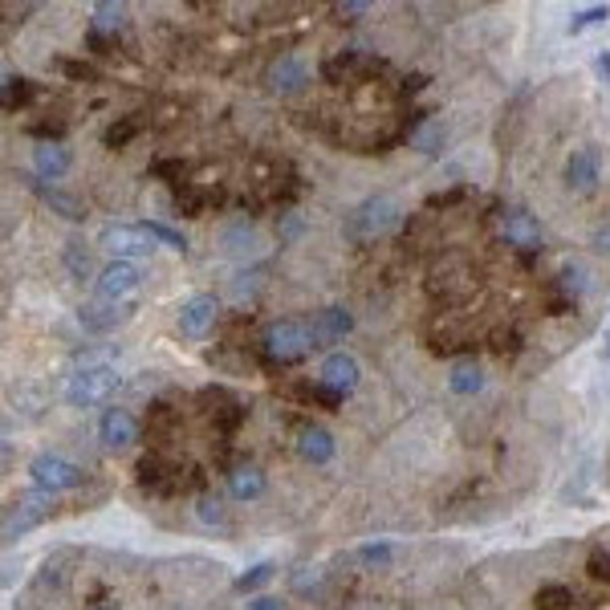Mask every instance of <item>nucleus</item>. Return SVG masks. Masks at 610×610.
Masks as SVG:
<instances>
[{"label":"nucleus","mask_w":610,"mask_h":610,"mask_svg":"<svg viewBox=\"0 0 610 610\" xmlns=\"http://www.w3.org/2000/svg\"><path fill=\"white\" fill-rule=\"evenodd\" d=\"M399 204L391 200V196H371V200H362L350 216H346V224H342V232H346V240H354V244H371V240H379V236H387L395 224H399Z\"/></svg>","instance_id":"nucleus-1"},{"label":"nucleus","mask_w":610,"mask_h":610,"mask_svg":"<svg viewBox=\"0 0 610 610\" xmlns=\"http://www.w3.org/2000/svg\"><path fill=\"white\" fill-rule=\"evenodd\" d=\"M118 387V375H114V366L106 362H82L74 375H66V387H61V395H66L70 407H98L114 395Z\"/></svg>","instance_id":"nucleus-2"},{"label":"nucleus","mask_w":610,"mask_h":610,"mask_svg":"<svg viewBox=\"0 0 610 610\" xmlns=\"http://www.w3.org/2000/svg\"><path fill=\"white\" fill-rule=\"evenodd\" d=\"M310 350H314L310 330H305L301 322H289V318L273 322V326L261 334V358H265L269 366H293V362H301Z\"/></svg>","instance_id":"nucleus-3"},{"label":"nucleus","mask_w":610,"mask_h":610,"mask_svg":"<svg viewBox=\"0 0 610 610\" xmlns=\"http://www.w3.org/2000/svg\"><path fill=\"white\" fill-rule=\"evenodd\" d=\"M45 521H49V493L29 488V493L13 497L9 509H5V541H17V537H25L29 529H37Z\"/></svg>","instance_id":"nucleus-4"},{"label":"nucleus","mask_w":610,"mask_h":610,"mask_svg":"<svg viewBox=\"0 0 610 610\" xmlns=\"http://www.w3.org/2000/svg\"><path fill=\"white\" fill-rule=\"evenodd\" d=\"M98 244L106 253H114L118 261H139V257H151L155 253V236L139 224H106Z\"/></svg>","instance_id":"nucleus-5"},{"label":"nucleus","mask_w":610,"mask_h":610,"mask_svg":"<svg viewBox=\"0 0 610 610\" xmlns=\"http://www.w3.org/2000/svg\"><path fill=\"white\" fill-rule=\"evenodd\" d=\"M29 476H33V484L41 488V493H49V497L53 493H70V488L82 484V468L74 460H66V456H53V452L37 456L29 464Z\"/></svg>","instance_id":"nucleus-6"},{"label":"nucleus","mask_w":610,"mask_h":610,"mask_svg":"<svg viewBox=\"0 0 610 610\" xmlns=\"http://www.w3.org/2000/svg\"><path fill=\"white\" fill-rule=\"evenodd\" d=\"M135 318V305L131 301H106V297H94L78 310V326L90 330V334H114L118 326H127Z\"/></svg>","instance_id":"nucleus-7"},{"label":"nucleus","mask_w":610,"mask_h":610,"mask_svg":"<svg viewBox=\"0 0 610 610\" xmlns=\"http://www.w3.org/2000/svg\"><path fill=\"white\" fill-rule=\"evenodd\" d=\"M98 436L110 452H127L135 440H139V423L127 407H106L102 411V423H98Z\"/></svg>","instance_id":"nucleus-8"},{"label":"nucleus","mask_w":610,"mask_h":610,"mask_svg":"<svg viewBox=\"0 0 610 610\" xmlns=\"http://www.w3.org/2000/svg\"><path fill=\"white\" fill-rule=\"evenodd\" d=\"M216 318H220V305H216L212 293H196L179 305V330L188 338H204L216 326Z\"/></svg>","instance_id":"nucleus-9"},{"label":"nucleus","mask_w":610,"mask_h":610,"mask_svg":"<svg viewBox=\"0 0 610 610\" xmlns=\"http://www.w3.org/2000/svg\"><path fill=\"white\" fill-rule=\"evenodd\" d=\"M310 342H314V350L318 346H330V342H342L350 330H354V314L350 310H342V305H326V310H318L314 318H310Z\"/></svg>","instance_id":"nucleus-10"},{"label":"nucleus","mask_w":610,"mask_h":610,"mask_svg":"<svg viewBox=\"0 0 610 610\" xmlns=\"http://www.w3.org/2000/svg\"><path fill=\"white\" fill-rule=\"evenodd\" d=\"M200 403H208L204 411H208L212 427H220L224 436H232L236 427L244 423V403H240L236 395H228L224 387H208V391H200Z\"/></svg>","instance_id":"nucleus-11"},{"label":"nucleus","mask_w":610,"mask_h":610,"mask_svg":"<svg viewBox=\"0 0 610 610\" xmlns=\"http://www.w3.org/2000/svg\"><path fill=\"white\" fill-rule=\"evenodd\" d=\"M139 285H143V269H139L135 261H110V265L102 269V277H98V297L122 301L127 293H135Z\"/></svg>","instance_id":"nucleus-12"},{"label":"nucleus","mask_w":610,"mask_h":610,"mask_svg":"<svg viewBox=\"0 0 610 610\" xmlns=\"http://www.w3.org/2000/svg\"><path fill=\"white\" fill-rule=\"evenodd\" d=\"M501 236H505V244H513V249H521V253H537L541 249V224L521 208H509L501 216Z\"/></svg>","instance_id":"nucleus-13"},{"label":"nucleus","mask_w":610,"mask_h":610,"mask_svg":"<svg viewBox=\"0 0 610 610\" xmlns=\"http://www.w3.org/2000/svg\"><path fill=\"white\" fill-rule=\"evenodd\" d=\"M598 175H602V163H598V151L594 147H574L570 159H566V183L574 192H594L598 188Z\"/></svg>","instance_id":"nucleus-14"},{"label":"nucleus","mask_w":610,"mask_h":610,"mask_svg":"<svg viewBox=\"0 0 610 610\" xmlns=\"http://www.w3.org/2000/svg\"><path fill=\"white\" fill-rule=\"evenodd\" d=\"M366 70H383V61H371V57H362L358 49H342V53H334V57H326L322 61V78L326 82H350V78H358V74H366Z\"/></svg>","instance_id":"nucleus-15"},{"label":"nucleus","mask_w":610,"mask_h":610,"mask_svg":"<svg viewBox=\"0 0 610 610\" xmlns=\"http://www.w3.org/2000/svg\"><path fill=\"white\" fill-rule=\"evenodd\" d=\"M358 379H362V371H358V358H354V354L334 350V354L322 358V383H326V387L350 395V391L358 387Z\"/></svg>","instance_id":"nucleus-16"},{"label":"nucleus","mask_w":610,"mask_h":610,"mask_svg":"<svg viewBox=\"0 0 610 610\" xmlns=\"http://www.w3.org/2000/svg\"><path fill=\"white\" fill-rule=\"evenodd\" d=\"M305 82H310V70H305V61L293 57V53L277 57L273 66H269V90L273 94H297Z\"/></svg>","instance_id":"nucleus-17"},{"label":"nucleus","mask_w":610,"mask_h":610,"mask_svg":"<svg viewBox=\"0 0 610 610\" xmlns=\"http://www.w3.org/2000/svg\"><path fill=\"white\" fill-rule=\"evenodd\" d=\"M17 179H25L29 188H33V192H37V196H41V200L53 208V212H61V216H66V220H86V204H82V200H74V196H66V192H57L53 183H45L41 175H29V171H21Z\"/></svg>","instance_id":"nucleus-18"},{"label":"nucleus","mask_w":610,"mask_h":610,"mask_svg":"<svg viewBox=\"0 0 610 610\" xmlns=\"http://www.w3.org/2000/svg\"><path fill=\"white\" fill-rule=\"evenodd\" d=\"M297 452H301V460H310V464H330L334 460V436L318 423H305L297 432Z\"/></svg>","instance_id":"nucleus-19"},{"label":"nucleus","mask_w":610,"mask_h":610,"mask_svg":"<svg viewBox=\"0 0 610 610\" xmlns=\"http://www.w3.org/2000/svg\"><path fill=\"white\" fill-rule=\"evenodd\" d=\"M74 167V155L61 147V143H37L33 147V175L41 179H61Z\"/></svg>","instance_id":"nucleus-20"},{"label":"nucleus","mask_w":610,"mask_h":610,"mask_svg":"<svg viewBox=\"0 0 610 610\" xmlns=\"http://www.w3.org/2000/svg\"><path fill=\"white\" fill-rule=\"evenodd\" d=\"M228 493H232L236 501H257V497L265 493V472H261L257 464H236V468L228 472Z\"/></svg>","instance_id":"nucleus-21"},{"label":"nucleus","mask_w":610,"mask_h":610,"mask_svg":"<svg viewBox=\"0 0 610 610\" xmlns=\"http://www.w3.org/2000/svg\"><path fill=\"white\" fill-rule=\"evenodd\" d=\"M220 240H224V253L228 257H253L257 253V228L253 224H228L224 232H220Z\"/></svg>","instance_id":"nucleus-22"},{"label":"nucleus","mask_w":610,"mask_h":610,"mask_svg":"<svg viewBox=\"0 0 610 610\" xmlns=\"http://www.w3.org/2000/svg\"><path fill=\"white\" fill-rule=\"evenodd\" d=\"M558 293H562V301L554 305V314H566V310H574V301L586 293V269H582V265H570V269H562V277H558Z\"/></svg>","instance_id":"nucleus-23"},{"label":"nucleus","mask_w":610,"mask_h":610,"mask_svg":"<svg viewBox=\"0 0 610 610\" xmlns=\"http://www.w3.org/2000/svg\"><path fill=\"white\" fill-rule=\"evenodd\" d=\"M90 13H94L90 29H94V33H106V37H114L122 25H127V5H110V0H98Z\"/></svg>","instance_id":"nucleus-24"},{"label":"nucleus","mask_w":610,"mask_h":610,"mask_svg":"<svg viewBox=\"0 0 610 610\" xmlns=\"http://www.w3.org/2000/svg\"><path fill=\"white\" fill-rule=\"evenodd\" d=\"M448 387H452V395H476L484 387V371L476 362H456L448 375Z\"/></svg>","instance_id":"nucleus-25"},{"label":"nucleus","mask_w":610,"mask_h":610,"mask_svg":"<svg viewBox=\"0 0 610 610\" xmlns=\"http://www.w3.org/2000/svg\"><path fill=\"white\" fill-rule=\"evenodd\" d=\"M171 432H175V411H171L167 403H151V407H147V440L167 444Z\"/></svg>","instance_id":"nucleus-26"},{"label":"nucleus","mask_w":610,"mask_h":610,"mask_svg":"<svg viewBox=\"0 0 610 610\" xmlns=\"http://www.w3.org/2000/svg\"><path fill=\"white\" fill-rule=\"evenodd\" d=\"M216 196H208L204 188H192V183H183V188H175V212L179 216H204L208 212V204H212Z\"/></svg>","instance_id":"nucleus-27"},{"label":"nucleus","mask_w":610,"mask_h":610,"mask_svg":"<svg viewBox=\"0 0 610 610\" xmlns=\"http://www.w3.org/2000/svg\"><path fill=\"white\" fill-rule=\"evenodd\" d=\"M139 131H143V118H139V114H122L118 122H110V127H106L102 143L118 151V147H127L131 139H139Z\"/></svg>","instance_id":"nucleus-28"},{"label":"nucleus","mask_w":610,"mask_h":610,"mask_svg":"<svg viewBox=\"0 0 610 610\" xmlns=\"http://www.w3.org/2000/svg\"><path fill=\"white\" fill-rule=\"evenodd\" d=\"M533 606H537V610H570V606H574V590H570V586H558V582L537 586Z\"/></svg>","instance_id":"nucleus-29"},{"label":"nucleus","mask_w":610,"mask_h":610,"mask_svg":"<svg viewBox=\"0 0 610 610\" xmlns=\"http://www.w3.org/2000/svg\"><path fill=\"white\" fill-rule=\"evenodd\" d=\"M261 289H265V265H257V269H240L236 281H232V301H253Z\"/></svg>","instance_id":"nucleus-30"},{"label":"nucleus","mask_w":610,"mask_h":610,"mask_svg":"<svg viewBox=\"0 0 610 610\" xmlns=\"http://www.w3.org/2000/svg\"><path fill=\"white\" fill-rule=\"evenodd\" d=\"M411 143H415V151H423V155H436L440 143H444V127H440L436 118H423V122H419V131L411 135Z\"/></svg>","instance_id":"nucleus-31"},{"label":"nucleus","mask_w":610,"mask_h":610,"mask_svg":"<svg viewBox=\"0 0 610 610\" xmlns=\"http://www.w3.org/2000/svg\"><path fill=\"white\" fill-rule=\"evenodd\" d=\"M29 102H33V86H29V78L9 74V78H5V110H21V106H29Z\"/></svg>","instance_id":"nucleus-32"},{"label":"nucleus","mask_w":610,"mask_h":610,"mask_svg":"<svg viewBox=\"0 0 610 610\" xmlns=\"http://www.w3.org/2000/svg\"><path fill=\"white\" fill-rule=\"evenodd\" d=\"M366 570H383V566H391V558H395V549L387 545V541H371V545H362L358 554H354Z\"/></svg>","instance_id":"nucleus-33"},{"label":"nucleus","mask_w":610,"mask_h":610,"mask_svg":"<svg viewBox=\"0 0 610 610\" xmlns=\"http://www.w3.org/2000/svg\"><path fill=\"white\" fill-rule=\"evenodd\" d=\"M53 66H57V74H66L70 82H98V70L90 66V61H82V57H57Z\"/></svg>","instance_id":"nucleus-34"},{"label":"nucleus","mask_w":610,"mask_h":610,"mask_svg":"<svg viewBox=\"0 0 610 610\" xmlns=\"http://www.w3.org/2000/svg\"><path fill=\"white\" fill-rule=\"evenodd\" d=\"M159 244H167V249H175V253H188V236H183V232H175L171 224H163V220H147L143 224Z\"/></svg>","instance_id":"nucleus-35"},{"label":"nucleus","mask_w":610,"mask_h":610,"mask_svg":"<svg viewBox=\"0 0 610 610\" xmlns=\"http://www.w3.org/2000/svg\"><path fill=\"white\" fill-rule=\"evenodd\" d=\"M472 196V183H456V188L448 192H436V196H427V212H444V208H456Z\"/></svg>","instance_id":"nucleus-36"},{"label":"nucleus","mask_w":610,"mask_h":610,"mask_svg":"<svg viewBox=\"0 0 610 610\" xmlns=\"http://www.w3.org/2000/svg\"><path fill=\"white\" fill-rule=\"evenodd\" d=\"M273 574H277V566L261 562V566H253V570H244V574L232 582V590H236V594H249V590H257V586H265Z\"/></svg>","instance_id":"nucleus-37"},{"label":"nucleus","mask_w":610,"mask_h":610,"mask_svg":"<svg viewBox=\"0 0 610 610\" xmlns=\"http://www.w3.org/2000/svg\"><path fill=\"white\" fill-rule=\"evenodd\" d=\"M151 175L163 179V183H179V188H183V175H188V163H183V159H155V163H151Z\"/></svg>","instance_id":"nucleus-38"},{"label":"nucleus","mask_w":610,"mask_h":610,"mask_svg":"<svg viewBox=\"0 0 610 610\" xmlns=\"http://www.w3.org/2000/svg\"><path fill=\"white\" fill-rule=\"evenodd\" d=\"M301 232H305V216L301 212H281L277 216V240L281 244H293Z\"/></svg>","instance_id":"nucleus-39"},{"label":"nucleus","mask_w":610,"mask_h":610,"mask_svg":"<svg viewBox=\"0 0 610 610\" xmlns=\"http://www.w3.org/2000/svg\"><path fill=\"white\" fill-rule=\"evenodd\" d=\"M610 17V5H590V9H578L574 13V21H570V33H582V29H590V25H602Z\"/></svg>","instance_id":"nucleus-40"},{"label":"nucleus","mask_w":610,"mask_h":610,"mask_svg":"<svg viewBox=\"0 0 610 610\" xmlns=\"http://www.w3.org/2000/svg\"><path fill=\"white\" fill-rule=\"evenodd\" d=\"M66 265H70L74 277H86L90 273V253L82 249V240H70L66 244Z\"/></svg>","instance_id":"nucleus-41"},{"label":"nucleus","mask_w":610,"mask_h":610,"mask_svg":"<svg viewBox=\"0 0 610 610\" xmlns=\"http://www.w3.org/2000/svg\"><path fill=\"white\" fill-rule=\"evenodd\" d=\"M586 574L594 582H606L610 586V549H594V554L586 558Z\"/></svg>","instance_id":"nucleus-42"},{"label":"nucleus","mask_w":610,"mask_h":610,"mask_svg":"<svg viewBox=\"0 0 610 610\" xmlns=\"http://www.w3.org/2000/svg\"><path fill=\"white\" fill-rule=\"evenodd\" d=\"M29 135L41 143H61L66 139V122H29Z\"/></svg>","instance_id":"nucleus-43"},{"label":"nucleus","mask_w":610,"mask_h":610,"mask_svg":"<svg viewBox=\"0 0 610 610\" xmlns=\"http://www.w3.org/2000/svg\"><path fill=\"white\" fill-rule=\"evenodd\" d=\"M196 517H200L204 525H220V521H224V509H220L216 497H200V501H196Z\"/></svg>","instance_id":"nucleus-44"},{"label":"nucleus","mask_w":610,"mask_h":610,"mask_svg":"<svg viewBox=\"0 0 610 610\" xmlns=\"http://www.w3.org/2000/svg\"><path fill=\"white\" fill-rule=\"evenodd\" d=\"M318 586H322V570H314V566H305V570L293 574V590H301V594L305 590H318Z\"/></svg>","instance_id":"nucleus-45"},{"label":"nucleus","mask_w":610,"mask_h":610,"mask_svg":"<svg viewBox=\"0 0 610 610\" xmlns=\"http://www.w3.org/2000/svg\"><path fill=\"white\" fill-rule=\"evenodd\" d=\"M334 13L342 21H358L362 13H371V5H362V0H346V5H334Z\"/></svg>","instance_id":"nucleus-46"},{"label":"nucleus","mask_w":610,"mask_h":610,"mask_svg":"<svg viewBox=\"0 0 610 610\" xmlns=\"http://www.w3.org/2000/svg\"><path fill=\"white\" fill-rule=\"evenodd\" d=\"M86 45H90L94 53H114V37H106V33H94V29H90Z\"/></svg>","instance_id":"nucleus-47"},{"label":"nucleus","mask_w":610,"mask_h":610,"mask_svg":"<svg viewBox=\"0 0 610 610\" xmlns=\"http://www.w3.org/2000/svg\"><path fill=\"white\" fill-rule=\"evenodd\" d=\"M244 610H289L281 598H269V594H261V598H253L249 606H244Z\"/></svg>","instance_id":"nucleus-48"},{"label":"nucleus","mask_w":610,"mask_h":610,"mask_svg":"<svg viewBox=\"0 0 610 610\" xmlns=\"http://www.w3.org/2000/svg\"><path fill=\"white\" fill-rule=\"evenodd\" d=\"M493 350H497V354H513V350H517V334H513V330H509V334H497V346H493Z\"/></svg>","instance_id":"nucleus-49"},{"label":"nucleus","mask_w":610,"mask_h":610,"mask_svg":"<svg viewBox=\"0 0 610 610\" xmlns=\"http://www.w3.org/2000/svg\"><path fill=\"white\" fill-rule=\"evenodd\" d=\"M594 249H602V253H610V224H602V228L594 232Z\"/></svg>","instance_id":"nucleus-50"},{"label":"nucleus","mask_w":610,"mask_h":610,"mask_svg":"<svg viewBox=\"0 0 610 610\" xmlns=\"http://www.w3.org/2000/svg\"><path fill=\"white\" fill-rule=\"evenodd\" d=\"M427 86V74H411L407 82H403V94H415V90H423Z\"/></svg>","instance_id":"nucleus-51"},{"label":"nucleus","mask_w":610,"mask_h":610,"mask_svg":"<svg viewBox=\"0 0 610 610\" xmlns=\"http://www.w3.org/2000/svg\"><path fill=\"white\" fill-rule=\"evenodd\" d=\"M594 66H598V74L610 82V53H598V57H594Z\"/></svg>","instance_id":"nucleus-52"},{"label":"nucleus","mask_w":610,"mask_h":610,"mask_svg":"<svg viewBox=\"0 0 610 610\" xmlns=\"http://www.w3.org/2000/svg\"><path fill=\"white\" fill-rule=\"evenodd\" d=\"M94 610H118V606H114V602H98Z\"/></svg>","instance_id":"nucleus-53"},{"label":"nucleus","mask_w":610,"mask_h":610,"mask_svg":"<svg viewBox=\"0 0 610 610\" xmlns=\"http://www.w3.org/2000/svg\"><path fill=\"white\" fill-rule=\"evenodd\" d=\"M602 358H610V334H606V350H602Z\"/></svg>","instance_id":"nucleus-54"}]
</instances>
